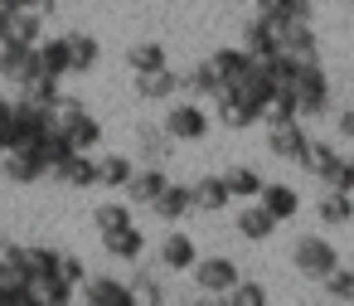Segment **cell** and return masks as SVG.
I'll use <instances>...</instances> for the list:
<instances>
[{
    "mask_svg": "<svg viewBox=\"0 0 354 306\" xmlns=\"http://www.w3.org/2000/svg\"><path fill=\"white\" fill-rule=\"evenodd\" d=\"M286 93L296 98V117L315 122L330 112V73L320 59H291L286 64Z\"/></svg>",
    "mask_w": 354,
    "mask_h": 306,
    "instance_id": "1",
    "label": "cell"
},
{
    "mask_svg": "<svg viewBox=\"0 0 354 306\" xmlns=\"http://www.w3.org/2000/svg\"><path fill=\"white\" fill-rule=\"evenodd\" d=\"M54 127L73 141V151H93V146L102 141L97 112H93L83 98H73V93H59V102H54Z\"/></svg>",
    "mask_w": 354,
    "mask_h": 306,
    "instance_id": "2",
    "label": "cell"
},
{
    "mask_svg": "<svg viewBox=\"0 0 354 306\" xmlns=\"http://www.w3.org/2000/svg\"><path fill=\"white\" fill-rule=\"evenodd\" d=\"M160 127H165V136H170V141L194 146V141H204V136L214 132V112H209L199 98H180V102H165Z\"/></svg>",
    "mask_w": 354,
    "mask_h": 306,
    "instance_id": "3",
    "label": "cell"
},
{
    "mask_svg": "<svg viewBox=\"0 0 354 306\" xmlns=\"http://www.w3.org/2000/svg\"><path fill=\"white\" fill-rule=\"evenodd\" d=\"M291 267H296L306 282H325V277L339 267V248H335L330 238H320V233H301V238L291 243Z\"/></svg>",
    "mask_w": 354,
    "mask_h": 306,
    "instance_id": "4",
    "label": "cell"
},
{
    "mask_svg": "<svg viewBox=\"0 0 354 306\" xmlns=\"http://www.w3.org/2000/svg\"><path fill=\"white\" fill-rule=\"evenodd\" d=\"M310 151V132L301 117H286V122H267V156L281 161V165H301Z\"/></svg>",
    "mask_w": 354,
    "mask_h": 306,
    "instance_id": "5",
    "label": "cell"
},
{
    "mask_svg": "<svg viewBox=\"0 0 354 306\" xmlns=\"http://www.w3.org/2000/svg\"><path fill=\"white\" fill-rule=\"evenodd\" d=\"M189 277H194V291H199V296L223 301V296H228V287H233L243 272H238V262H233V258L214 253V258H199V262L189 267Z\"/></svg>",
    "mask_w": 354,
    "mask_h": 306,
    "instance_id": "6",
    "label": "cell"
},
{
    "mask_svg": "<svg viewBox=\"0 0 354 306\" xmlns=\"http://www.w3.org/2000/svg\"><path fill=\"white\" fill-rule=\"evenodd\" d=\"M272 35L281 59H320V35L310 20H272Z\"/></svg>",
    "mask_w": 354,
    "mask_h": 306,
    "instance_id": "7",
    "label": "cell"
},
{
    "mask_svg": "<svg viewBox=\"0 0 354 306\" xmlns=\"http://www.w3.org/2000/svg\"><path fill=\"white\" fill-rule=\"evenodd\" d=\"M44 175H49V161L35 146H6V151H0V180H10V185H39Z\"/></svg>",
    "mask_w": 354,
    "mask_h": 306,
    "instance_id": "8",
    "label": "cell"
},
{
    "mask_svg": "<svg viewBox=\"0 0 354 306\" xmlns=\"http://www.w3.org/2000/svg\"><path fill=\"white\" fill-rule=\"evenodd\" d=\"M78 301H88V306H131L136 291H131V282L117 277V272H93V277H83Z\"/></svg>",
    "mask_w": 354,
    "mask_h": 306,
    "instance_id": "9",
    "label": "cell"
},
{
    "mask_svg": "<svg viewBox=\"0 0 354 306\" xmlns=\"http://www.w3.org/2000/svg\"><path fill=\"white\" fill-rule=\"evenodd\" d=\"M30 78H39L35 44H20V39H0V83H10V88H25Z\"/></svg>",
    "mask_w": 354,
    "mask_h": 306,
    "instance_id": "10",
    "label": "cell"
},
{
    "mask_svg": "<svg viewBox=\"0 0 354 306\" xmlns=\"http://www.w3.org/2000/svg\"><path fill=\"white\" fill-rule=\"evenodd\" d=\"M233 228H238V238H243V243H272L281 224L267 214V204H262V199H243V204H238V214H233Z\"/></svg>",
    "mask_w": 354,
    "mask_h": 306,
    "instance_id": "11",
    "label": "cell"
},
{
    "mask_svg": "<svg viewBox=\"0 0 354 306\" xmlns=\"http://www.w3.org/2000/svg\"><path fill=\"white\" fill-rule=\"evenodd\" d=\"M156 262H160L165 272H189V267L199 262V243H194L180 224H170V233L156 243Z\"/></svg>",
    "mask_w": 354,
    "mask_h": 306,
    "instance_id": "12",
    "label": "cell"
},
{
    "mask_svg": "<svg viewBox=\"0 0 354 306\" xmlns=\"http://www.w3.org/2000/svg\"><path fill=\"white\" fill-rule=\"evenodd\" d=\"M165 185H170V180H165V165H156V161H141L122 190H127V204H131V209H136V204H141V209H151V204L160 199V190H165Z\"/></svg>",
    "mask_w": 354,
    "mask_h": 306,
    "instance_id": "13",
    "label": "cell"
},
{
    "mask_svg": "<svg viewBox=\"0 0 354 306\" xmlns=\"http://www.w3.org/2000/svg\"><path fill=\"white\" fill-rule=\"evenodd\" d=\"M49 175H54L59 185H68V190H93V185H97V156H93V151H73V156H64Z\"/></svg>",
    "mask_w": 354,
    "mask_h": 306,
    "instance_id": "14",
    "label": "cell"
},
{
    "mask_svg": "<svg viewBox=\"0 0 354 306\" xmlns=\"http://www.w3.org/2000/svg\"><path fill=\"white\" fill-rule=\"evenodd\" d=\"M339 165H344V156H339V146H335V141H315V136H310V151H306V161H301V170H306L310 180H320V185H335V175H339Z\"/></svg>",
    "mask_w": 354,
    "mask_h": 306,
    "instance_id": "15",
    "label": "cell"
},
{
    "mask_svg": "<svg viewBox=\"0 0 354 306\" xmlns=\"http://www.w3.org/2000/svg\"><path fill=\"white\" fill-rule=\"evenodd\" d=\"M257 199L267 204V214H272L277 224H286V219H296V214H301V190H296V185H286V180H262Z\"/></svg>",
    "mask_w": 354,
    "mask_h": 306,
    "instance_id": "16",
    "label": "cell"
},
{
    "mask_svg": "<svg viewBox=\"0 0 354 306\" xmlns=\"http://www.w3.org/2000/svg\"><path fill=\"white\" fill-rule=\"evenodd\" d=\"M151 214H156V219H160L165 228H170V224H185V219L194 214V190H189V185H175V180H170V185L160 190V199L151 204Z\"/></svg>",
    "mask_w": 354,
    "mask_h": 306,
    "instance_id": "17",
    "label": "cell"
},
{
    "mask_svg": "<svg viewBox=\"0 0 354 306\" xmlns=\"http://www.w3.org/2000/svg\"><path fill=\"white\" fill-rule=\"evenodd\" d=\"M64 39H68V64H73V78H88V73L102 64V44H97V35H88V30H68Z\"/></svg>",
    "mask_w": 354,
    "mask_h": 306,
    "instance_id": "18",
    "label": "cell"
},
{
    "mask_svg": "<svg viewBox=\"0 0 354 306\" xmlns=\"http://www.w3.org/2000/svg\"><path fill=\"white\" fill-rule=\"evenodd\" d=\"M35 64H39V73H49V78H73V64H68V39L64 35H44L39 44H35Z\"/></svg>",
    "mask_w": 354,
    "mask_h": 306,
    "instance_id": "19",
    "label": "cell"
},
{
    "mask_svg": "<svg viewBox=\"0 0 354 306\" xmlns=\"http://www.w3.org/2000/svg\"><path fill=\"white\" fill-rule=\"evenodd\" d=\"M127 282H131L136 301H146V306H165V301H170V291H165V267H141V258H136Z\"/></svg>",
    "mask_w": 354,
    "mask_h": 306,
    "instance_id": "20",
    "label": "cell"
},
{
    "mask_svg": "<svg viewBox=\"0 0 354 306\" xmlns=\"http://www.w3.org/2000/svg\"><path fill=\"white\" fill-rule=\"evenodd\" d=\"M315 214H320L325 228H344V224H354V195H349V190H330V185H320Z\"/></svg>",
    "mask_w": 354,
    "mask_h": 306,
    "instance_id": "21",
    "label": "cell"
},
{
    "mask_svg": "<svg viewBox=\"0 0 354 306\" xmlns=\"http://www.w3.org/2000/svg\"><path fill=\"white\" fill-rule=\"evenodd\" d=\"M180 93H185V98H199V102H214V98L223 93V78L214 73L209 59H199L189 73H180Z\"/></svg>",
    "mask_w": 354,
    "mask_h": 306,
    "instance_id": "22",
    "label": "cell"
},
{
    "mask_svg": "<svg viewBox=\"0 0 354 306\" xmlns=\"http://www.w3.org/2000/svg\"><path fill=\"white\" fill-rule=\"evenodd\" d=\"M102 253L117 258V262H136V258L146 253V233H141L136 224H122V228L102 233Z\"/></svg>",
    "mask_w": 354,
    "mask_h": 306,
    "instance_id": "23",
    "label": "cell"
},
{
    "mask_svg": "<svg viewBox=\"0 0 354 306\" xmlns=\"http://www.w3.org/2000/svg\"><path fill=\"white\" fill-rule=\"evenodd\" d=\"M180 93V73L165 64V69H156V73H136V98L141 102H170Z\"/></svg>",
    "mask_w": 354,
    "mask_h": 306,
    "instance_id": "24",
    "label": "cell"
},
{
    "mask_svg": "<svg viewBox=\"0 0 354 306\" xmlns=\"http://www.w3.org/2000/svg\"><path fill=\"white\" fill-rule=\"evenodd\" d=\"M218 175H223L233 204H238V199H257V190H262V175H257V165H248V161H228Z\"/></svg>",
    "mask_w": 354,
    "mask_h": 306,
    "instance_id": "25",
    "label": "cell"
},
{
    "mask_svg": "<svg viewBox=\"0 0 354 306\" xmlns=\"http://www.w3.org/2000/svg\"><path fill=\"white\" fill-rule=\"evenodd\" d=\"M189 190H194V214H218V209H228V204H233V195H228L223 175H199Z\"/></svg>",
    "mask_w": 354,
    "mask_h": 306,
    "instance_id": "26",
    "label": "cell"
},
{
    "mask_svg": "<svg viewBox=\"0 0 354 306\" xmlns=\"http://www.w3.org/2000/svg\"><path fill=\"white\" fill-rule=\"evenodd\" d=\"M170 136H165V127L160 122H141L136 127V151H141V161H156V165H165L170 161Z\"/></svg>",
    "mask_w": 354,
    "mask_h": 306,
    "instance_id": "27",
    "label": "cell"
},
{
    "mask_svg": "<svg viewBox=\"0 0 354 306\" xmlns=\"http://www.w3.org/2000/svg\"><path fill=\"white\" fill-rule=\"evenodd\" d=\"M243 49H248L252 59L277 54V35H272V20H267V15H252V20L243 25Z\"/></svg>",
    "mask_w": 354,
    "mask_h": 306,
    "instance_id": "28",
    "label": "cell"
},
{
    "mask_svg": "<svg viewBox=\"0 0 354 306\" xmlns=\"http://www.w3.org/2000/svg\"><path fill=\"white\" fill-rule=\"evenodd\" d=\"M170 59H165V44L160 39H141V44H131L127 49V69L131 73H156V69H165Z\"/></svg>",
    "mask_w": 354,
    "mask_h": 306,
    "instance_id": "29",
    "label": "cell"
},
{
    "mask_svg": "<svg viewBox=\"0 0 354 306\" xmlns=\"http://www.w3.org/2000/svg\"><path fill=\"white\" fill-rule=\"evenodd\" d=\"M131 170H136V161H127L122 151L97 156V185H107V190H122V185L131 180Z\"/></svg>",
    "mask_w": 354,
    "mask_h": 306,
    "instance_id": "30",
    "label": "cell"
},
{
    "mask_svg": "<svg viewBox=\"0 0 354 306\" xmlns=\"http://www.w3.org/2000/svg\"><path fill=\"white\" fill-rule=\"evenodd\" d=\"M35 291H39V306H68V301H78V287H73L64 272L39 277V282H35Z\"/></svg>",
    "mask_w": 354,
    "mask_h": 306,
    "instance_id": "31",
    "label": "cell"
},
{
    "mask_svg": "<svg viewBox=\"0 0 354 306\" xmlns=\"http://www.w3.org/2000/svg\"><path fill=\"white\" fill-rule=\"evenodd\" d=\"M44 20H49V15H39V10H15V15H10V35H6V39L39 44V39H44Z\"/></svg>",
    "mask_w": 354,
    "mask_h": 306,
    "instance_id": "32",
    "label": "cell"
},
{
    "mask_svg": "<svg viewBox=\"0 0 354 306\" xmlns=\"http://www.w3.org/2000/svg\"><path fill=\"white\" fill-rule=\"evenodd\" d=\"M248 59H252V54H248L243 44H223V49H214V54H209V64H214V73H218L223 83H228V78H238V73L248 69Z\"/></svg>",
    "mask_w": 354,
    "mask_h": 306,
    "instance_id": "33",
    "label": "cell"
},
{
    "mask_svg": "<svg viewBox=\"0 0 354 306\" xmlns=\"http://www.w3.org/2000/svg\"><path fill=\"white\" fill-rule=\"evenodd\" d=\"M315 0H257V15L267 20H310Z\"/></svg>",
    "mask_w": 354,
    "mask_h": 306,
    "instance_id": "34",
    "label": "cell"
},
{
    "mask_svg": "<svg viewBox=\"0 0 354 306\" xmlns=\"http://www.w3.org/2000/svg\"><path fill=\"white\" fill-rule=\"evenodd\" d=\"M122 224H131V204H127V199L93 204V228H97V233H112V228H122Z\"/></svg>",
    "mask_w": 354,
    "mask_h": 306,
    "instance_id": "35",
    "label": "cell"
},
{
    "mask_svg": "<svg viewBox=\"0 0 354 306\" xmlns=\"http://www.w3.org/2000/svg\"><path fill=\"white\" fill-rule=\"evenodd\" d=\"M223 301H233V306H267V301H272V291H267L262 282H243V277H238V282L228 287V296H223Z\"/></svg>",
    "mask_w": 354,
    "mask_h": 306,
    "instance_id": "36",
    "label": "cell"
},
{
    "mask_svg": "<svg viewBox=\"0 0 354 306\" xmlns=\"http://www.w3.org/2000/svg\"><path fill=\"white\" fill-rule=\"evenodd\" d=\"M320 291H325L330 301H349V306H354V267H335V272L320 282Z\"/></svg>",
    "mask_w": 354,
    "mask_h": 306,
    "instance_id": "37",
    "label": "cell"
},
{
    "mask_svg": "<svg viewBox=\"0 0 354 306\" xmlns=\"http://www.w3.org/2000/svg\"><path fill=\"white\" fill-rule=\"evenodd\" d=\"M59 272H64L73 287H83V277H88V267H83V258H78V253H59Z\"/></svg>",
    "mask_w": 354,
    "mask_h": 306,
    "instance_id": "38",
    "label": "cell"
},
{
    "mask_svg": "<svg viewBox=\"0 0 354 306\" xmlns=\"http://www.w3.org/2000/svg\"><path fill=\"white\" fill-rule=\"evenodd\" d=\"M335 136L354 146V107H339V112H335Z\"/></svg>",
    "mask_w": 354,
    "mask_h": 306,
    "instance_id": "39",
    "label": "cell"
},
{
    "mask_svg": "<svg viewBox=\"0 0 354 306\" xmlns=\"http://www.w3.org/2000/svg\"><path fill=\"white\" fill-rule=\"evenodd\" d=\"M10 10H39V15H54L59 0H10Z\"/></svg>",
    "mask_w": 354,
    "mask_h": 306,
    "instance_id": "40",
    "label": "cell"
}]
</instances>
